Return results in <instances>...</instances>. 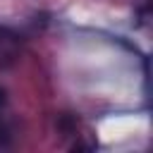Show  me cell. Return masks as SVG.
Listing matches in <instances>:
<instances>
[{
  "label": "cell",
  "mask_w": 153,
  "mask_h": 153,
  "mask_svg": "<svg viewBox=\"0 0 153 153\" xmlns=\"http://www.w3.org/2000/svg\"><path fill=\"white\" fill-rule=\"evenodd\" d=\"M19 48H22L19 36H17L12 29L0 26V69L10 67V65L19 57Z\"/></svg>",
  "instance_id": "1"
},
{
  "label": "cell",
  "mask_w": 153,
  "mask_h": 153,
  "mask_svg": "<svg viewBox=\"0 0 153 153\" xmlns=\"http://www.w3.org/2000/svg\"><path fill=\"white\" fill-rule=\"evenodd\" d=\"M0 143H7V131H5V127H0Z\"/></svg>",
  "instance_id": "2"
},
{
  "label": "cell",
  "mask_w": 153,
  "mask_h": 153,
  "mask_svg": "<svg viewBox=\"0 0 153 153\" xmlns=\"http://www.w3.org/2000/svg\"><path fill=\"white\" fill-rule=\"evenodd\" d=\"M2 105H5V91L0 88V108H2Z\"/></svg>",
  "instance_id": "3"
}]
</instances>
